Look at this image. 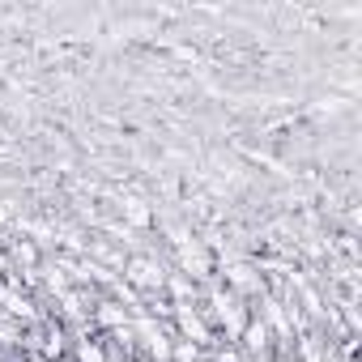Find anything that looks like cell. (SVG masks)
I'll return each instance as SVG.
<instances>
[{"mask_svg":"<svg viewBox=\"0 0 362 362\" xmlns=\"http://www.w3.org/2000/svg\"><path fill=\"white\" fill-rule=\"evenodd\" d=\"M269 341H273V328H269L264 320H247V328H243V349L269 358Z\"/></svg>","mask_w":362,"mask_h":362,"instance_id":"1","label":"cell"},{"mask_svg":"<svg viewBox=\"0 0 362 362\" xmlns=\"http://www.w3.org/2000/svg\"><path fill=\"white\" fill-rule=\"evenodd\" d=\"M128 277H132L141 290H153V286L162 290V281H166V277H162V269H153L149 260H132V273H128Z\"/></svg>","mask_w":362,"mask_h":362,"instance_id":"2","label":"cell"},{"mask_svg":"<svg viewBox=\"0 0 362 362\" xmlns=\"http://www.w3.org/2000/svg\"><path fill=\"white\" fill-rule=\"evenodd\" d=\"M201 358H205L201 345H192V341H184V337L170 341V362H201Z\"/></svg>","mask_w":362,"mask_h":362,"instance_id":"3","label":"cell"}]
</instances>
